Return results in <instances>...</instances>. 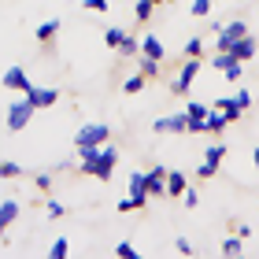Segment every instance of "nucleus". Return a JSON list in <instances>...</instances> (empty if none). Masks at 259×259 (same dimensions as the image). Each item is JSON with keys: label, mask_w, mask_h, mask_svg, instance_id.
I'll list each match as a JSON object with an SVG mask.
<instances>
[{"label": "nucleus", "mask_w": 259, "mask_h": 259, "mask_svg": "<svg viewBox=\"0 0 259 259\" xmlns=\"http://www.w3.org/2000/svg\"><path fill=\"white\" fill-rule=\"evenodd\" d=\"M33 189H37V193H49V189H52V174H49V170L33 174Z\"/></svg>", "instance_id": "obj_27"}, {"label": "nucleus", "mask_w": 259, "mask_h": 259, "mask_svg": "<svg viewBox=\"0 0 259 259\" xmlns=\"http://www.w3.org/2000/svg\"><path fill=\"white\" fill-rule=\"evenodd\" d=\"M211 108H219L222 115H226L230 126H233V122H241V115H244V108H241V104L233 100V97H215V100H211Z\"/></svg>", "instance_id": "obj_12"}, {"label": "nucleus", "mask_w": 259, "mask_h": 259, "mask_svg": "<svg viewBox=\"0 0 259 259\" xmlns=\"http://www.w3.org/2000/svg\"><path fill=\"white\" fill-rule=\"evenodd\" d=\"M49 255H52V259H67V255H70V244H67V237H60V241H52V248H49Z\"/></svg>", "instance_id": "obj_26"}, {"label": "nucleus", "mask_w": 259, "mask_h": 259, "mask_svg": "<svg viewBox=\"0 0 259 259\" xmlns=\"http://www.w3.org/2000/svg\"><path fill=\"white\" fill-rule=\"evenodd\" d=\"M134 19L137 22H148L152 19V0H137V4H134Z\"/></svg>", "instance_id": "obj_24"}, {"label": "nucleus", "mask_w": 259, "mask_h": 259, "mask_svg": "<svg viewBox=\"0 0 259 259\" xmlns=\"http://www.w3.org/2000/svg\"><path fill=\"white\" fill-rule=\"evenodd\" d=\"M141 52L152 56V60H159V63H163V56H167L163 52V41L156 37V33H145V37H141Z\"/></svg>", "instance_id": "obj_15"}, {"label": "nucleus", "mask_w": 259, "mask_h": 259, "mask_svg": "<svg viewBox=\"0 0 259 259\" xmlns=\"http://www.w3.org/2000/svg\"><path fill=\"white\" fill-rule=\"evenodd\" d=\"M119 211H122V215H126V211H137V204H134L130 196H122V200H119Z\"/></svg>", "instance_id": "obj_38"}, {"label": "nucleus", "mask_w": 259, "mask_h": 259, "mask_svg": "<svg viewBox=\"0 0 259 259\" xmlns=\"http://www.w3.org/2000/svg\"><path fill=\"white\" fill-rule=\"evenodd\" d=\"M233 63H241L233 52H215V56H211V67H215V70H226V67H233Z\"/></svg>", "instance_id": "obj_22"}, {"label": "nucleus", "mask_w": 259, "mask_h": 259, "mask_svg": "<svg viewBox=\"0 0 259 259\" xmlns=\"http://www.w3.org/2000/svg\"><path fill=\"white\" fill-rule=\"evenodd\" d=\"M115 255H119V259H137V248L130 241H122V244H115Z\"/></svg>", "instance_id": "obj_33"}, {"label": "nucleus", "mask_w": 259, "mask_h": 259, "mask_svg": "<svg viewBox=\"0 0 259 259\" xmlns=\"http://www.w3.org/2000/svg\"><path fill=\"white\" fill-rule=\"evenodd\" d=\"M241 37H248V26H244V19H233L226 22V26L219 30V37H215V52H230L233 45H237Z\"/></svg>", "instance_id": "obj_5"}, {"label": "nucleus", "mask_w": 259, "mask_h": 259, "mask_svg": "<svg viewBox=\"0 0 259 259\" xmlns=\"http://www.w3.org/2000/svg\"><path fill=\"white\" fill-rule=\"evenodd\" d=\"M115 52H119L122 60H137V56H141V37H130V33H126V37H122V45H119Z\"/></svg>", "instance_id": "obj_17"}, {"label": "nucleus", "mask_w": 259, "mask_h": 259, "mask_svg": "<svg viewBox=\"0 0 259 259\" xmlns=\"http://www.w3.org/2000/svg\"><path fill=\"white\" fill-rule=\"evenodd\" d=\"M200 204V193L196 189H185V207H196Z\"/></svg>", "instance_id": "obj_37"}, {"label": "nucleus", "mask_w": 259, "mask_h": 259, "mask_svg": "<svg viewBox=\"0 0 259 259\" xmlns=\"http://www.w3.org/2000/svg\"><path fill=\"white\" fill-rule=\"evenodd\" d=\"M30 85H33V81L26 78V70H22V67H8V70H4V89L30 93Z\"/></svg>", "instance_id": "obj_11"}, {"label": "nucleus", "mask_w": 259, "mask_h": 259, "mask_svg": "<svg viewBox=\"0 0 259 259\" xmlns=\"http://www.w3.org/2000/svg\"><path fill=\"white\" fill-rule=\"evenodd\" d=\"M111 141V126H104V122H85L74 134V148H81V145H108Z\"/></svg>", "instance_id": "obj_6"}, {"label": "nucleus", "mask_w": 259, "mask_h": 259, "mask_svg": "<svg viewBox=\"0 0 259 259\" xmlns=\"http://www.w3.org/2000/svg\"><path fill=\"white\" fill-rule=\"evenodd\" d=\"M152 134H189V115H185V108L178 115H163V119L152 122Z\"/></svg>", "instance_id": "obj_7"}, {"label": "nucleus", "mask_w": 259, "mask_h": 259, "mask_svg": "<svg viewBox=\"0 0 259 259\" xmlns=\"http://www.w3.org/2000/svg\"><path fill=\"white\" fill-rule=\"evenodd\" d=\"M137 70H141L145 78H159V60H152V56L141 52V56H137Z\"/></svg>", "instance_id": "obj_19"}, {"label": "nucleus", "mask_w": 259, "mask_h": 259, "mask_svg": "<svg viewBox=\"0 0 259 259\" xmlns=\"http://www.w3.org/2000/svg\"><path fill=\"white\" fill-rule=\"evenodd\" d=\"M60 26H63L60 19H49V22H41V26H37V33H33V37H37L41 45H49V41L56 37V33H60Z\"/></svg>", "instance_id": "obj_18"}, {"label": "nucleus", "mask_w": 259, "mask_h": 259, "mask_svg": "<svg viewBox=\"0 0 259 259\" xmlns=\"http://www.w3.org/2000/svg\"><path fill=\"white\" fill-rule=\"evenodd\" d=\"M19 211H22V207H19V200H4V204H0V237H4V230L19 219Z\"/></svg>", "instance_id": "obj_14"}, {"label": "nucleus", "mask_w": 259, "mask_h": 259, "mask_svg": "<svg viewBox=\"0 0 259 259\" xmlns=\"http://www.w3.org/2000/svg\"><path fill=\"white\" fill-rule=\"evenodd\" d=\"M200 60H193V56H185V63H182V70H178V78L170 81V93L174 97H185V93L193 89V81H196V74H200Z\"/></svg>", "instance_id": "obj_4"}, {"label": "nucleus", "mask_w": 259, "mask_h": 259, "mask_svg": "<svg viewBox=\"0 0 259 259\" xmlns=\"http://www.w3.org/2000/svg\"><path fill=\"white\" fill-rule=\"evenodd\" d=\"M145 185H148V196H167V167H152L145 174Z\"/></svg>", "instance_id": "obj_10"}, {"label": "nucleus", "mask_w": 259, "mask_h": 259, "mask_svg": "<svg viewBox=\"0 0 259 259\" xmlns=\"http://www.w3.org/2000/svg\"><path fill=\"white\" fill-rule=\"evenodd\" d=\"M233 56H237V60L241 63H248V60H255V52H259V41L252 37V33H248V37H241L237 45H233V49H230Z\"/></svg>", "instance_id": "obj_13"}, {"label": "nucleus", "mask_w": 259, "mask_h": 259, "mask_svg": "<svg viewBox=\"0 0 259 259\" xmlns=\"http://www.w3.org/2000/svg\"><path fill=\"white\" fill-rule=\"evenodd\" d=\"M152 4H167V0H152Z\"/></svg>", "instance_id": "obj_40"}, {"label": "nucleus", "mask_w": 259, "mask_h": 259, "mask_svg": "<svg viewBox=\"0 0 259 259\" xmlns=\"http://www.w3.org/2000/svg\"><path fill=\"white\" fill-rule=\"evenodd\" d=\"M222 74H226V81H241L244 67H241V63H233V67H226V70H222Z\"/></svg>", "instance_id": "obj_35"}, {"label": "nucleus", "mask_w": 259, "mask_h": 259, "mask_svg": "<svg viewBox=\"0 0 259 259\" xmlns=\"http://www.w3.org/2000/svg\"><path fill=\"white\" fill-rule=\"evenodd\" d=\"M189 11H193L196 19H211V0H193V8H189Z\"/></svg>", "instance_id": "obj_31"}, {"label": "nucleus", "mask_w": 259, "mask_h": 259, "mask_svg": "<svg viewBox=\"0 0 259 259\" xmlns=\"http://www.w3.org/2000/svg\"><path fill=\"white\" fill-rule=\"evenodd\" d=\"M207 111H211L207 104H196V100L185 104V115H189V119H207Z\"/></svg>", "instance_id": "obj_29"}, {"label": "nucleus", "mask_w": 259, "mask_h": 259, "mask_svg": "<svg viewBox=\"0 0 259 259\" xmlns=\"http://www.w3.org/2000/svg\"><path fill=\"white\" fill-rule=\"evenodd\" d=\"M174 252H178V255H193V244L185 237H178V241H174Z\"/></svg>", "instance_id": "obj_36"}, {"label": "nucleus", "mask_w": 259, "mask_h": 259, "mask_svg": "<svg viewBox=\"0 0 259 259\" xmlns=\"http://www.w3.org/2000/svg\"><path fill=\"white\" fill-rule=\"evenodd\" d=\"M222 156H226V145H222V141H215V145L204 152V159H200L196 178H200V182H211V178L219 174V167H222Z\"/></svg>", "instance_id": "obj_3"}, {"label": "nucleus", "mask_w": 259, "mask_h": 259, "mask_svg": "<svg viewBox=\"0 0 259 259\" xmlns=\"http://www.w3.org/2000/svg\"><path fill=\"white\" fill-rule=\"evenodd\" d=\"M45 211H49V219H63L67 215V207L60 204V200H45Z\"/></svg>", "instance_id": "obj_32"}, {"label": "nucleus", "mask_w": 259, "mask_h": 259, "mask_svg": "<svg viewBox=\"0 0 259 259\" xmlns=\"http://www.w3.org/2000/svg\"><path fill=\"white\" fill-rule=\"evenodd\" d=\"M81 8H85V11H97V15H100V11H108V0H81Z\"/></svg>", "instance_id": "obj_34"}, {"label": "nucleus", "mask_w": 259, "mask_h": 259, "mask_svg": "<svg viewBox=\"0 0 259 259\" xmlns=\"http://www.w3.org/2000/svg\"><path fill=\"white\" fill-rule=\"evenodd\" d=\"M122 37H126V30H122V26H111L108 33H104V41H108V49H119V45H122Z\"/></svg>", "instance_id": "obj_25"}, {"label": "nucleus", "mask_w": 259, "mask_h": 259, "mask_svg": "<svg viewBox=\"0 0 259 259\" xmlns=\"http://www.w3.org/2000/svg\"><path fill=\"white\" fill-rule=\"evenodd\" d=\"M185 56L200 60V56H204V41H200V37H189V41H185Z\"/></svg>", "instance_id": "obj_30"}, {"label": "nucleus", "mask_w": 259, "mask_h": 259, "mask_svg": "<svg viewBox=\"0 0 259 259\" xmlns=\"http://www.w3.org/2000/svg\"><path fill=\"white\" fill-rule=\"evenodd\" d=\"M244 237H241V233H237V237H226V241H222V255H226V259H237V255H244V244H241Z\"/></svg>", "instance_id": "obj_21"}, {"label": "nucleus", "mask_w": 259, "mask_h": 259, "mask_svg": "<svg viewBox=\"0 0 259 259\" xmlns=\"http://www.w3.org/2000/svg\"><path fill=\"white\" fill-rule=\"evenodd\" d=\"M226 126H230V119H226V115H222L219 108H211V111H207V134H222Z\"/></svg>", "instance_id": "obj_20"}, {"label": "nucleus", "mask_w": 259, "mask_h": 259, "mask_svg": "<svg viewBox=\"0 0 259 259\" xmlns=\"http://www.w3.org/2000/svg\"><path fill=\"white\" fill-rule=\"evenodd\" d=\"M0 178H22V167L11 163V159H4V163H0Z\"/></svg>", "instance_id": "obj_28"}, {"label": "nucleus", "mask_w": 259, "mask_h": 259, "mask_svg": "<svg viewBox=\"0 0 259 259\" xmlns=\"http://www.w3.org/2000/svg\"><path fill=\"white\" fill-rule=\"evenodd\" d=\"M33 111H37V108H33L26 97H22V100H11L8 111H4V126L11 130V134H19V130H26V126L33 122Z\"/></svg>", "instance_id": "obj_2"}, {"label": "nucleus", "mask_w": 259, "mask_h": 259, "mask_svg": "<svg viewBox=\"0 0 259 259\" xmlns=\"http://www.w3.org/2000/svg\"><path fill=\"white\" fill-rule=\"evenodd\" d=\"M130 200L137 204V211L148 207V185H145V174H141V170L130 174Z\"/></svg>", "instance_id": "obj_9"}, {"label": "nucleus", "mask_w": 259, "mask_h": 259, "mask_svg": "<svg viewBox=\"0 0 259 259\" xmlns=\"http://www.w3.org/2000/svg\"><path fill=\"white\" fill-rule=\"evenodd\" d=\"M145 74H141V70H137V74H130L126 81H122V93H141V89H145Z\"/></svg>", "instance_id": "obj_23"}, {"label": "nucleus", "mask_w": 259, "mask_h": 259, "mask_svg": "<svg viewBox=\"0 0 259 259\" xmlns=\"http://www.w3.org/2000/svg\"><path fill=\"white\" fill-rule=\"evenodd\" d=\"M252 163H255V170H259V148H255V152H252Z\"/></svg>", "instance_id": "obj_39"}, {"label": "nucleus", "mask_w": 259, "mask_h": 259, "mask_svg": "<svg viewBox=\"0 0 259 259\" xmlns=\"http://www.w3.org/2000/svg\"><path fill=\"white\" fill-rule=\"evenodd\" d=\"M189 189V182H185L182 170H167V196H185Z\"/></svg>", "instance_id": "obj_16"}, {"label": "nucleus", "mask_w": 259, "mask_h": 259, "mask_svg": "<svg viewBox=\"0 0 259 259\" xmlns=\"http://www.w3.org/2000/svg\"><path fill=\"white\" fill-rule=\"evenodd\" d=\"M26 100H30L37 111H41V108H52V104L60 100V89H52V85H30Z\"/></svg>", "instance_id": "obj_8"}, {"label": "nucleus", "mask_w": 259, "mask_h": 259, "mask_svg": "<svg viewBox=\"0 0 259 259\" xmlns=\"http://www.w3.org/2000/svg\"><path fill=\"white\" fill-rule=\"evenodd\" d=\"M74 152H78V170L81 174H89V178H97V182H108L115 174L119 148H115L111 141H108V145H81Z\"/></svg>", "instance_id": "obj_1"}]
</instances>
